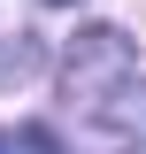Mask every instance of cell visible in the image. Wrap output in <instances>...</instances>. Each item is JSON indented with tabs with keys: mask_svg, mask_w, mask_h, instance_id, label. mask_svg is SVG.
I'll list each match as a JSON object with an SVG mask.
<instances>
[{
	"mask_svg": "<svg viewBox=\"0 0 146 154\" xmlns=\"http://www.w3.org/2000/svg\"><path fill=\"white\" fill-rule=\"evenodd\" d=\"M62 85H69V100H77L85 116L108 123V116L131 100V85H138V54H131V38L115 31V23H92V31L69 46V62H62Z\"/></svg>",
	"mask_w": 146,
	"mask_h": 154,
	"instance_id": "cell-1",
	"label": "cell"
},
{
	"mask_svg": "<svg viewBox=\"0 0 146 154\" xmlns=\"http://www.w3.org/2000/svg\"><path fill=\"white\" fill-rule=\"evenodd\" d=\"M0 154H8V131H0Z\"/></svg>",
	"mask_w": 146,
	"mask_h": 154,
	"instance_id": "cell-2",
	"label": "cell"
},
{
	"mask_svg": "<svg viewBox=\"0 0 146 154\" xmlns=\"http://www.w3.org/2000/svg\"><path fill=\"white\" fill-rule=\"evenodd\" d=\"M54 8H69V0H54Z\"/></svg>",
	"mask_w": 146,
	"mask_h": 154,
	"instance_id": "cell-3",
	"label": "cell"
}]
</instances>
